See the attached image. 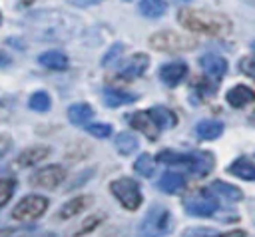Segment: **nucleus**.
<instances>
[{"label": "nucleus", "instance_id": "nucleus-1", "mask_svg": "<svg viewBox=\"0 0 255 237\" xmlns=\"http://www.w3.org/2000/svg\"><path fill=\"white\" fill-rule=\"evenodd\" d=\"M179 22L197 34H207V36H225L231 32V22L227 16L209 12V10H193L185 8L179 12Z\"/></svg>", "mask_w": 255, "mask_h": 237}, {"label": "nucleus", "instance_id": "nucleus-2", "mask_svg": "<svg viewBox=\"0 0 255 237\" xmlns=\"http://www.w3.org/2000/svg\"><path fill=\"white\" fill-rule=\"evenodd\" d=\"M171 229V213L163 205H153L139 223L141 237H163Z\"/></svg>", "mask_w": 255, "mask_h": 237}, {"label": "nucleus", "instance_id": "nucleus-3", "mask_svg": "<svg viewBox=\"0 0 255 237\" xmlns=\"http://www.w3.org/2000/svg\"><path fill=\"white\" fill-rule=\"evenodd\" d=\"M110 191L128 211H135L141 205V191L135 179H129V177L114 179L110 183Z\"/></svg>", "mask_w": 255, "mask_h": 237}, {"label": "nucleus", "instance_id": "nucleus-4", "mask_svg": "<svg viewBox=\"0 0 255 237\" xmlns=\"http://www.w3.org/2000/svg\"><path fill=\"white\" fill-rule=\"evenodd\" d=\"M149 46L157 52H185L193 50L197 46V40L175 32H157L149 38Z\"/></svg>", "mask_w": 255, "mask_h": 237}, {"label": "nucleus", "instance_id": "nucleus-5", "mask_svg": "<svg viewBox=\"0 0 255 237\" xmlns=\"http://www.w3.org/2000/svg\"><path fill=\"white\" fill-rule=\"evenodd\" d=\"M183 207L193 217H211L217 211L219 201H217V195L209 193L207 189H201V191L187 195L183 199Z\"/></svg>", "mask_w": 255, "mask_h": 237}, {"label": "nucleus", "instance_id": "nucleus-6", "mask_svg": "<svg viewBox=\"0 0 255 237\" xmlns=\"http://www.w3.org/2000/svg\"><path fill=\"white\" fill-rule=\"evenodd\" d=\"M46 207H48V199L44 195H26L12 209V217L16 221H34L44 215Z\"/></svg>", "mask_w": 255, "mask_h": 237}, {"label": "nucleus", "instance_id": "nucleus-7", "mask_svg": "<svg viewBox=\"0 0 255 237\" xmlns=\"http://www.w3.org/2000/svg\"><path fill=\"white\" fill-rule=\"evenodd\" d=\"M66 177V171L62 165H46L38 171L32 173L30 183L34 187H42V189H54L56 185H60Z\"/></svg>", "mask_w": 255, "mask_h": 237}, {"label": "nucleus", "instance_id": "nucleus-8", "mask_svg": "<svg viewBox=\"0 0 255 237\" xmlns=\"http://www.w3.org/2000/svg\"><path fill=\"white\" fill-rule=\"evenodd\" d=\"M213 165H215V157H213V153H209V151H193V153H187V163H185V167H187L193 175L203 177V175H207V173L213 169Z\"/></svg>", "mask_w": 255, "mask_h": 237}, {"label": "nucleus", "instance_id": "nucleus-9", "mask_svg": "<svg viewBox=\"0 0 255 237\" xmlns=\"http://www.w3.org/2000/svg\"><path fill=\"white\" fill-rule=\"evenodd\" d=\"M129 125L131 127H135L137 131H141L145 137H149V139H155L157 137V125H155V121L151 119V116H149V112H135V114H129Z\"/></svg>", "mask_w": 255, "mask_h": 237}, {"label": "nucleus", "instance_id": "nucleus-10", "mask_svg": "<svg viewBox=\"0 0 255 237\" xmlns=\"http://www.w3.org/2000/svg\"><path fill=\"white\" fill-rule=\"evenodd\" d=\"M199 64H201V70L205 72V76H209L213 80L225 76V72H227V60L221 58V56H217V54H205V56H201Z\"/></svg>", "mask_w": 255, "mask_h": 237}, {"label": "nucleus", "instance_id": "nucleus-11", "mask_svg": "<svg viewBox=\"0 0 255 237\" xmlns=\"http://www.w3.org/2000/svg\"><path fill=\"white\" fill-rule=\"evenodd\" d=\"M149 66V58L147 54H133L120 70V76L126 78V80H133L137 76H141L145 72V68Z\"/></svg>", "mask_w": 255, "mask_h": 237}, {"label": "nucleus", "instance_id": "nucleus-12", "mask_svg": "<svg viewBox=\"0 0 255 237\" xmlns=\"http://www.w3.org/2000/svg\"><path fill=\"white\" fill-rule=\"evenodd\" d=\"M187 76V66L183 62H171V64H163L159 70V78L163 80V84H167L169 88H175L183 78Z\"/></svg>", "mask_w": 255, "mask_h": 237}, {"label": "nucleus", "instance_id": "nucleus-13", "mask_svg": "<svg viewBox=\"0 0 255 237\" xmlns=\"http://www.w3.org/2000/svg\"><path fill=\"white\" fill-rule=\"evenodd\" d=\"M227 104L231 106V108H245L247 104H251V102H255V92L249 88V86H245V84H237V86H233L229 92H227Z\"/></svg>", "mask_w": 255, "mask_h": 237}, {"label": "nucleus", "instance_id": "nucleus-14", "mask_svg": "<svg viewBox=\"0 0 255 237\" xmlns=\"http://www.w3.org/2000/svg\"><path fill=\"white\" fill-rule=\"evenodd\" d=\"M227 173H231L239 179H245V181H255V163L247 157H237L227 167Z\"/></svg>", "mask_w": 255, "mask_h": 237}, {"label": "nucleus", "instance_id": "nucleus-15", "mask_svg": "<svg viewBox=\"0 0 255 237\" xmlns=\"http://www.w3.org/2000/svg\"><path fill=\"white\" fill-rule=\"evenodd\" d=\"M38 62H40L44 68H48V70H58V72H62V70L68 68V56H66L64 52H60V50H48V52L40 54V56H38Z\"/></svg>", "mask_w": 255, "mask_h": 237}, {"label": "nucleus", "instance_id": "nucleus-16", "mask_svg": "<svg viewBox=\"0 0 255 237\" xmlns=\"http://www.w3.org/2000/svg\"><path fill=\"white\" fill-rule=\"evenodd\" d=\"M90 203H92L90 195H76V197H72L70 201H66L60 207V217L62 219H70V217L78 215L80 211H84L86 207H90Z\"/></svg>", "mask_w": 255, "mask_h": 237}, {"label": "nucleus", "instance_id": "nucleus-17", "mask_svg": "<svg viewBox=\"0 0 255 237\" xmlns=\"http://www.w3.org/2000/svg\"><path fill=\"white\" fill-rule=\"evenodd\" d=\"M94 118V110L92 106L80 102V104H72L68 108V119L74 123V125H86L90 119Z\"/></svg>", "mask_w": 255, "mask_h": 237}, {"label": "nucleus", "instance_id": "nucleus-18", "mask_svg": "<svg viewBox=\"0 0 255 237\" xmlns=\"http://www.w3.org/2000/svg\"><path fill=\"white\" fill-rule=\"evenodd\" d=\"M50 153V149L46 145H32V147H26L20 155H18V163L22 167H28V165H34V163H40L42 159H46Z\"/></svg>", "mask_w": 255, "mask_h": 237}, {"label": "nucleus", "instance_id": "nucleus-19", "mask_svg": "<svg viewBox=\"0 0 255 237\" xmlns=\"http://www.w3.org/2000/svg\"><path fill=\"white\" fill-rule=\"evenodd\" d=\"M183 187H185V179H183V175H179L175 171H165L161 175V179H159V189L163 193H171L173 195V193L183 191Z\"/></svg>", "mask_w": 255, "mask_h": 237}, {"label": "nucleus", "instance_id": "nucleus-20", "mask_svg": "<svg viewBox=\"0 0 255 237\" xmlns=\"http://www.w3.org/2000/svg\"><path fill=\"white\" fill-rule=\"evenodd\" d=\"M149 116H151V119L155 121V125L159 129H167V127H173L177 123V118L173 116V112L163 108V106H153L149 110Z\"/></svg>", "mask_w": 255, "mask_h": 237}, {"label": "nucleus", "instance_id": "nucleus-21", "mask_svg": "<svg viewBox=\"0 0 255 237\" xmlns=\"http://www.w3.org/2000/svg\"><path fill=\"white\" fill-rule=\"evenodd\" d=\"M221 131H223V123L217 121V119H203V121H199V123L195 125V133H197V137L207 139V141L219 137Z\"/></svg>", "mask_w": 255, "mask_h": 237}, {"label": "nucleus", "instance_id": "nucleus-22", "mask_svg": "<svg viewBox=\"0 0 255 237\" xmlns=\"http://www.w3.org/2000/svg\"><path fill=\"white\" fill-rule=\"evenodd\" d=\"M135 100L133 94H126V92H120V90H114V88H108L104 90V102L106 106L110 108H120V106H128Z\"/></svg>", "mask_w": 255, "mask_h": 237}, {"label": "nucleus", "instance_id": "nucleus-23", "mask_svg": "<svg viewBox=\"0 0 255 237\" xmlns=\"http://www.w3.org/2000/svg\"><path fill=\"white\" fill-rule=\"evenodd\" d=\"M211 191L215 195H221V197L229 199V201H241L243 199V193H241L239 187H235L231 183H225V181H219V179L211 183Z\"/></svg>", "mask_w": 255, "mask_h": 237}, {"label": "nucleus", "instance_id": "nucleus-24", "mask_svg": "<svg viewBox=\"0 0 255 237\" xmlns=\"http://www.w3.org/2000/svg\"><path fill=\"white\" fill-rule=\"evenodd\" d=\"M137 145H139V141H137V137H135L131 131H122V133L116 137V147H118V151H120L122 155L133 153V151L137 149Z\"/></svg>", "mask_w": 255, "mask_h": 237}, {"label": "nucleus", "instance_id": "nucleus-25", "mask_svg": "<svg viewBox=\"0 0 255 237\" xmlns=\"http://www.w3.org/2000/svg\"><path fill=\"white\" fill-rule=\"evenodd\" d=\"M137 8L145 18H159L165 14V2L163 0H141L137 4Z\"/></svg>", "mask_w": 255, "mask_h": 237}, {"label": "nucleus", "instance_id": "nucleus-26", "mask_svg": "<svg viewBox=\"0 0 255 237\" xmlns=\"http://www.w3.org/2000/svg\"><path fill=\"white\" fill-rule=\"evenodd\" d=\"M133 169H135L139 175H143V177H151V175H153V171H155V163H153L151 155H147V153H141V155L135 159V163H133Z\"/></svg>", "mask_w": 255, "mask_h": 237}, {"label": "nucleus", "instance_id": "nucleus-27", "mask_svg": "<svg viewBox=\"0 0 255 237\" xmlns=\"http://www.w3.org/2000/svg\"><path fill=\"white\" fill-rule=\"evenodd\" d=\"M50 96L46 92H34L28 100V106L34 110V112H48L50 110Z\"/></svg>", "mask_w": 255, "mask_h": 237}, {"label": "nucleus", "instance_id": "nucleus-28", "mask_svg": "<svg viewBox=\"0 0 255 237\" xmlns=\"http://www.w3.org/2000/svg\"><path fill=\"white\" fill-rule=\"evenodd\" d=\"M157 161L167 163V165H185L187 163V153H175V151H159Z\"/></svg>", "mask_w": 255, "mask_h": 237}, {"label": "nucleus", "instance_id": "nucleus-29", "mask_svg": "<svg viewBox=\"0 0 255 237\" xmlns=\"http://www.w3.org/2000/svg\"><path fill=\"white\" fill-rule=\"evenodd\" d=\"M14 187H16L14 179H10V177L0 179V207H4V205L10 201V197H12V193H14Z\"/></svg>", "mask_w": 255, "mask_h": 237}, {"label": "nucleus", "instance_id": "nucleus-30", "mask_svg": "<svg viewBox=\"0 0 255 237\" xmlns=\"http://www.w3.org/2000/svg\"><path fill=\"white\" fill-rule=\"evenodd\" d=\"M86 131L94 137H110L112 135V125L110 123H90Z\"/></svg>", "mask_w": 255, "mask_h": 237}, {"label": "nucleus", "instance_id": "nucleus-31", "mask_svg": "<svg viewBox=\"0 0 255 237\" xmlns=\"http://www.w3.org/2000/svg\"><path fill=\"white\" fill-rule=\"evenodd\" d=\"M122 50H124V44H120V42H116L114 46H110V50L104 54V58H102V64L104 66H110L116 58H120L122 56Z\"/></svg>", "mask_w": 255, "mask_h": 237}, {"label": "nucleus", "instance_id": "nucleus-32", "mask_svg": "<svg viewBox=\"0 0 255 237\" xmlns=\"http://www.w3.org/2000/svg\"><path fill=\"white\" fill-rule=\"evenodd\" d=\"M253 50H255V44H253ZM241 72H243V74H247L249 78H253V80H255V56L241 60Z\"/></svg>", "mask_w": 255, "mask_h": 237}, {"label": "nucleus", "instance_id": "nucleus-33", "mask_svg": "<svg viewBox=\"0 0 255 237\" xmlns=\"http://www.w3.org/2000/svg\"><path fill=\"white\" fill-rule=\"evenodd\" d=\"M98 223H100V217H90V219H86V221L82 223V227L76 231V235H82V233H86V231H92L94 225H98Z\"/></svg>", "mask_w": 255, "mask_h": 237}, {"label": "nucleus", "instance_id": "nucleus-34", "mask_svg": "<svg viewBox=\"0 0 255 237\" xmlns=\"http://www.w3.org/2000/svg\"><path fill=\"white\" fill-rule=\"evenodd\" d=\"M10 143H12V139L8 137V135H4V133H0V157L10 149Z\"/></svg>", "mask_w": 255, "mask_h": 237}, {"label": "nucleus", "instance_id": "nucleus-35", "mask_svg": "<svg viewBox=\"0 0 255 237\" xmlns=\"http://www.w3.org/2000/svg\"><path fill=\"white\" fill-rule=\"evenodd\" d=\"M68 2H72L74 6L84 8V6H94V4H98V2H102V0H68Z\"/></svg>", "mask_w": 255, "mask_h": 237}, {"label": "nucleus", "instance_id": "nucleus-36", "mask_svg": "<svg viewBox=\"0 0 255 237\" xmlns=\"http://www.w3.org/2000/svg\"><path fill=\"white\" fill-rule=\"evenodd\" d=\"M217 237H245V231H243V229H231V231L221 233V235H217Z\"/></svg>", "mask_w": 255, "mask_h": 237}, {"label": "nucleus", "instance_id": "nucleus-37", "mask_svg": "<svg viewBox=\"0 0 255 237\" xmlns=\"http://www.w3.org/2000/svg\"><path fill=\"white\" fill-rule=\"evenodd\" d=\"M8 64H10V58H8L4 52H0V68H2V66H8Z\"/></svg>", "mask_w": 255, "mask_h": 237}, {"label": "nucleus", "instance_id": "nucleus-38", "mask_svg": "<svg viewBox=\"0 0 255 237\" xmlns=\"http://www.w3.org/2000/svg\"><path fill=\"white\" fill-rule=\"evenodd\" d=\"M40 237H56L54 233H44V235H40Z\"/></svg>", "mask_w": 255, "mask_h": 237}, {"label": "nucleus", "instance_id": "nucleus-39", "mask_svg": "<svg viewBox=\"0 0 255 237\" xmlns=\"http://www.w3.org/2000/svg\"><path fill=\"white\" fill-rule=\"evenodd\" d=\"M0 24H2V16H0Z\"/></svg>", "mask_w": 255, "mask_h": 237}, {"label": "nucleus", "instance_id": "nucleus-40", "mask_svg": "<svg viewBox=\"0 0 255 237\" xmlns=\"http://www.w3.org/2000/svg\"><path fill=\"white\" fill-rule=\"evenodd\" d=\"M253 116H255V112H253Z\"/></svg>", "mask_w": 255, "mask_h": 237}]
</instances>
